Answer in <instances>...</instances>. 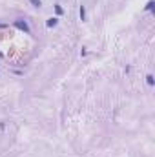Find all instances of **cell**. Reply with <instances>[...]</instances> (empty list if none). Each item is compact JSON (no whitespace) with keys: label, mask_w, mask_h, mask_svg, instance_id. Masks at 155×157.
Masks as SVG:
<instances>
[{"label":"cell","mask_w":155,"mask_h":157,"mask_svg":"<svg viewBox=\"0 0 155 157\" xmlns=\"http://www.w3.org/2000/svg\"><path fill=\"white\" fill-rule=\"evenodd\" d=\"M15 26H16L18 29H22V31H26V33H31V29H29V26H28V22H26V20H22V18L15 20Z\"/></svg>","instance_id":"6da1fadb"},{"label":"cell","mask_w":155,"mask_h":157,"mask_svg":"<svg viewBox=\"0 0 155 157\" xmlns=\"http://www.w3.org/2000/svg\"><path fill=\"white\" fill-rule=\"evenodd\" d=\"M57 24H58V18H53V17L48 18V22H46V26H48V28H55Z\"/></svg>","instance_id":"7a4b0ae2"},{"label":"cell","mask_w":155,"mask_h":157,"mask_svg":"<svg viewBox=\"0 0 155 157\" xmlns=\"http://www.w3.org/2000/svg\"><path fill=\"white\" fill-rule=\"evenodd\" d=\"M146 84H148L150 88L153 86V75H151V73H148V75H146Z\"/></svg>","instance_id":"3957f363"},{"label":"cell","mask_w":155,"mask_h":157,"mask_svg":"<svg viewBox=\"0 0 155 157\" xmlns=\"http://www.w3.org/2000/svg\"><path fill=\"white\" fill-rule=\"evenodd\" d=\"M153 9V0H150V2L146 4V11H151Z\"/></svg>","instance_id":"277c9868"},{"label":"cell","mask_w":155,"mask_h":157,"mask_svg":"<svg viewBox=\"0 0 155 157\" xmlns=\"http://www.w3.org/2000/svg\"><path fill=\"white\" fill-rule=\"evenodd\" d=\"M29 2H31V4H33L35 8H40V4H42V2H40V0H29Z\"/></svg>","instance_id":"5b68a950"},{"label":"cell","mask_w":155,"mask_h":157,"mask_svg":"<svg viewBox=\"0 0 155 157\" xmlns=\"http://www.w3.org/2000/svg\"><path fill=\"white\" fill-rule=\"evenodd\" d=\"M80 18H82V20L86 18V9H84V8H80Z\"/></svg>","instance_id":"8992f818"},{"label":"cell","mask_w":155,"mask_h":157,"mask_svg":"<svg viewBox=\"0 0 155 157\" xmlns=\"http://www.w3.org/2000/svg\"><path fill=\"white\" fill-rule=\"evenodd\" d=\"M55 11H57L58 15H62V8H60V6H57V8H55Z\"/></svg>","instance_id":"52a82bcc"}]
</instances>
